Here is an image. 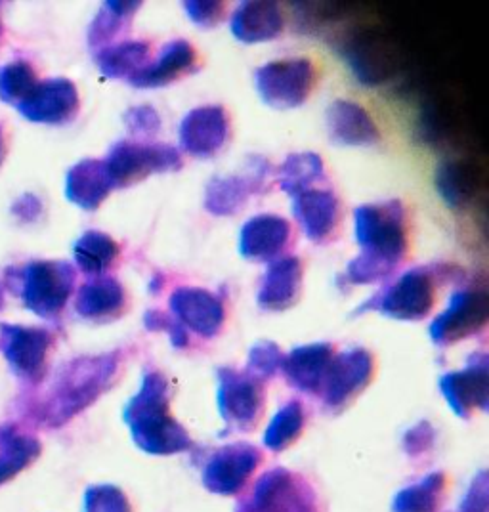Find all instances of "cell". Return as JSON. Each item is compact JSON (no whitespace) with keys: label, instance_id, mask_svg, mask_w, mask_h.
Masks as SVG:
<instances>
[{"label":"cell","instance_id":"6da1fadb","mask_svg":"<svg viewBox=\"0 0 489 512\" xmlns=\"http://www.w3.org/2000/svg\"><path fill=\"white\" fill-rule=\"evenodd\" d=\"M362 253L348 262L344 278L352 285L388 278L409 253V222L400 201L362 205L354 213Z\"/></svg>","mask_w":489,"mask_h":512},{"label":"cell","instance_id":"7a4b0ae2","mask_svg":"<svg viewBox=\"0 0 489 512\" xmlns=\"http://www.w3.org/2000/svg\"><path fill=\"white\" fill-rule=\"evenodd\" d=\"M121 354L86 356L65 363L50 384L37 417L46 427H62L92 406L119 379Z\"/></svg>","mask_w":489,"mask_h":512},{"label":"cell","instance_id":"3957f363","mask_svg":"<svg viewBox=\"0 0 489 512\" xmlns=\"http://www.w3.org/2000/svg\"><path fill=\"white\" fill-rule=\"evenodd\" d=\"M169 390V381L163 373L149 371L123 415L136 446L155 455H171L192 448L188 430L169 411Z\"/></svg>","mask_w":489,"mask_h":512},{"label":"cell","instance_id":"277c9868","mask_svg":"<svg viewBox=\"0 0 489 512\" xmlns=\"http://www.w3.org/2000/svg\"><path fill=\"white\" fill-rule=\"evenodd\" d=\"M4 278L6 287L22 297L27 310L44 320H54L71 299L77 274L73 264L65 260H33L25 266H10Z\"/></svg>","mask_w":489,"mask_h":512},{"label":"cell","instance_id":"5b68a950","mask_svg":"<svg viewBox=\"0 0 489 512\" xmlns=\"http://www.w3.org/2000/svg\"><path fill=\"white\" fill-rule=\"evenodd\" d=\"M318 67L308 58H285L258 67L256 92L266 106L274 109L300 107L314 92Z\"/></svg>","mask_w":489,"mask_h":512},{"label":"cell","instance_id":"8992f818","mask_svg":"<svg viewBox=\"0 0 489 512\" xmlns=\"http://www.w3.org/2000/svg\"><path fill=\"white\" fill-rule=\"evenodd\" d=\"M107 176L113 190L128 188L136 182L146 180L151 174L174 172L182 169L184 159L180 151L169 144H140V142H119L115 144L106 159Z\"/></svg>","mask_w":489,"mask_h":512},{"label":"cell","instance_id":"52a82bcc","mask_svg":"<svg viewBox=\"0 0 489 512\" xmlns=\"http://www.w3.org/2000/svg\"><path fill=\"white\" fill-rule=\"evenodd\" d=\"M436 302V278L428 268H413L379 295L365 302L363 310H377L388 318L404 321L425 320Z\"/></svg>","mask_w":489,"mask_h":512},{"label":"cell","instance_id":"ba28073f","mask_svg":"<svg viewBox=\"0 0 489 512\" xmlns=\"http://www.w3.org/2000/svg\"><path fill=\"white\" fill-rule=\"evenodd\" d=\"M264 383L247 371L218 369V409L226 425L249 432L264 413Z\"/></svg>","mask_w":489,"mask_h":512},{"label":"cell","instance_id":"9c48e42d","mask_svg":"<svg viewBox=\"0 0 489 512\" xmlns=\"http://www.w3.org/2000/svg\"><path fill=\"white\" fill-rule=\"evenodd\" d=\"M272 174L274 169L266 159L253 157L243 171L216 176L207 186L205 209L214 216H234L249 203L251 197L268 188Z\"/></svg>","mask_w":489,"mask_h":512},{"label":"cell","instance_id":"30bf717a","mask_svg":"<svg viewBox=\"0 0 489 512\" xmlns=\"http://www.w3.org/2000/svg\"><path fill=\"white\" fill-rule=\"evenodd\" d=\"M237 512H319V507L304 478L276 469L258 480L253 497Z\"/></svg>","mask_w":489,"mask_h":512},{"label":"cell","instance_id":"8fae6325","mask_svg":"<svg viewBox=\"0 0 489 512\" xmlns=\"http://www.w3.org/2000/svg\"><path fill=\"white\" fill-rule=\"evenodd\" d=\"M54 337L43 327L0 323V352L12 371L29 383L41 381Z\"/></svg>","mask_w":489,"mask_h":512},{"label":"cell","instance_id":"7c38bea8","mask_svg":"<svg viewBox=\"0 0 489 512\" xmlns=\"http://www.w3.org/2000/svg\"><path fill=\"white\" fill-rule=\"evenodd\" d=\"M375 377V358L365 348L346 350L331 363L327 381L323 384L325 406L341 411L350 406L356 396L371 384Z\"/></svg>","mask_w":489,"mask_h":512},{"label":"cell","instance_id":"4fadbf2b","mask_svg":"<svg viewBox=\"0 0 489 512\" xmlns=\"http://www.w3.org/2000/svg\"><path fill=\"white\" fill-rule=\"evenodd\" d=\"M488 318V295L484 291H457L446 310L432 321L430 339L440 346L463 341L482 331Z\"/></svg>","mask_w":489,"mask_h":512},{"label":"cell","instance_id":"5bb4252c","mask_svg":"<svg viewBox=\"0 0 489 512\" xmlns=\"http://www.w3.org/2000/svg\"><path fill=\"white\" fill-rule=\"evenodd\" d=\"M16 109L31 123L67 125L79 115V90L64 77L39 81Z\"/></svg>","mask_w":489,"mask_h":512},{"label":"cell","instance_id":"9a60e30c","mask_svg":"<svg viewBox=\"0 0 489 512\" xmlns=\"http://www.w3.org/2000/svg\"><path fill=\"white\" fill-rule=\"evenodd\" d=\"M230 130L226 107H195L180 123V148L197 159H211L228 144Z\"/></svg>","mask_w":489,"mask_h":512},{"label":"cell","instance_id":"2e32d148","mask_svg":"<svg viewBox=\"0 0 489 512\" xmlns=\"http://www.w3.org/2000/svg\"><path fill=\"white\" fill-rule=\"evenodd\" d=\"M174 318L205 339H213L226 321V306L218 295L199 287H178L171 295Z\"/></svg>","mask_w":489,"mask_h":512},{"label":"cell","instance_id":"e0dca14e","mask_svg":"<svg viewBox=\"0 0 489 512\" xmlns=\"http://www.w3.org/2000/svg\"><path fill=\"white\" fill-rule=\"evenodd\" d=\"M262 463V453L251 444H232L218 449L205 469L207 490L220 495H234L243 490L251 474Z\"/></svg>","mask_w":489,"mask_h":512},{"label":"cell","instance_id":"ac0fdd59","mask_svg":"<svg viewBox=\"0 0 489 512\" xmlns=\"http://www.w3.org/2000/svg\"><path fill=\"white\" fill-rule=\"evenodd\" d=\"M293 228L276 214H258L239 234V253L253 262H274L289 249Z\"/></svg>","mask_w":489,"mask_h":512},{"label":"cell","instance_id":"d6986e66","mask_svg":"<svg viewBox=\"0 0 489 512\" xmlns=\"http://www.w3.org/2000/svg\"><path fill=\"white\" fill-rule=\"evenodd\" d=\"M442 394L451 409L468 419L476 409L488 407V358L478 354L468 363L467 369L447 373L440 381Z\"/></svg>","mask_w":489,"mask_h":512},{"label":"cell","instance_id":"ffe728a7","mask_svg":"<svg viewBox=\"0 0 489 512\" xmlns=\"http://www.w3.org/2000/svg\"><path fill=\"white\" fill-rule=\"evenodd\" d=\"M293 214L310 241L325 243L339 228L341 201L331 190L312 188L293 197Z\"/></svg>","mask_w":489,"mask_h":512},{"label":"cell","instance_id":"44dd1931","mask_svg":"<svg viewBox=\"0 0 489 512\" xmlns=\"http://www.w3.org/2000/svg\"><path fill=\"white\" fill-rule=\"evenodd\" d=\"M327 132L337 146L367 148L381 142V130L371 113L350 100H335L327 107Z\"/></svg>","mask_w":489,"mask_h":512},{"label":"cell","instance_id":"7402d4cb","mask_svg":"<svg viewBox=\"0 0 489 512\" xmlns=\"http://www.w3.org/2000/svg\"><path fill=\"white\" fill-rule=\"evenodd\" d=\"M304 264L298 256H281L270 262L258 291V304L268 312H283L297 304L302 295Z\"/></svg>","mask_w":489,"mask_h":512},{"label":"cell","instance_id":"603a6c76","mask_svg":"<svg viewBox=\"0 0 489 512\" xmlns=\"http://www.w3.org/2000/svg\"><path fill=\"white\" fill-rule=\"evenodd\" d=\"M335 348L327 342H316L295 348L283 356L281 369L291 386L308 394H319L327 381L331 363L335 360Z\"/></svg>","mask_w":489,"mask_h":512},{"label":"cell","instance_id":"cb8c5ba5","mask_svg":"<svg viewBox=\"0 0 489 512\" xmlns=\"http://www.w3.org/2000/svg\"><path fill=\"white\" fill-rule=\"evenodd\" d=\"M197 69V50L192 43L176 39L165 44L159 58L149 62L140 73H136L128 83L136 88H161L169 86Z\"/></svg>","mask_w":489,"mask_h":512},{"label":"cell","instance_id":"d4e9b609","mask_svg":"<svg viewBox=\"0 0 489 512\" xmlns=\"http://www.w3.org/2000/svg\"><path fill=\"white\" fill-rule=\"evenodd\" d=\"M230 27L235 39L241 43H268L281 37L285 29V16L277 2H243L232 16Z\"/></svg>","mask_w":489,"mask_h":512},{"label":"cell","instance_id":"484cf974","mask_svg":"<svg viewBox=\"0 0 489 512\" xmlns=\"http://www.w3.org/2000/svg\"><path fill=\"white\" fill-rule=\"evenodd\" d=\"M113 192L102 159H85L65 176V197L83 211H96Z\"/></svg>","mask_w":489,"mask_h":512},{"label":"cell","instance_id":"4316f807","mask_svg":"<svg viewBox=\"0 0 489 512\" xmlns=\"http://www.w3.org/2000/svg\"><path fill=\"white\" fill-rule=\"evenodd\" d=\"M75 310L85 320H115L127 310V291L115 278L90 279L77 293Z\"/></svg>","mask_w":489,"mask_h":512},{"label":"cell","instance_id":"83f0119b","mask_svg":"<svg viewBox=\"0 0 489 512\" xmlns=\"http://www.w3.org/2000/svg\"><path fill=\"white\" fill-rule=\"evenodd\" d=\"M482 176L467 161H446L436 172V188L451 209H467L480 190Z\"/></svg>","mask_w":489,"mask_h":512},{"label":"cell","instance_id":"f1b7e54d","mask_svg":"<svg viewBox=\"0 0 489 512\" xmlns=\"http://www.w3.org/2000/svg\"><path fill=\"white\" fill-rule=\"evenodd\" d=\"M151 62L148 41H123L98 50L96 64L107 79H132Z\"/></svg>","mask_w":489,"mask_h":512},{"label":"cell","instance_id":"f546056e","mask_svg":"<svg viewBox=\"0 0 489 512\" xmlns=\"http://www.w3.org/2000/svg\"><path fill=\"white\" fill-rule=\"evenodd\" d=\"M73 256L83 274L100 278L117 264L121 256V245L111 235L90 230L75 241Z\"/></svg>","mask_w":489,"mask_h":512},{"label":"cell","instance_id":"4dcf8cb0","mask_svg":"<svg viewBox=\"0 0 489 512\" xmlns=\"http://www.w3.org/2000/svg\"><path fill=\"white\" fill-rule=\"evenodd\" d=\"M140 8H142V2H127V0L106 2L90 23V29H88L90 48L102 50L111 46L119 35L127 31Z\"/></svg>","mask_w":489,"mask_h":512},{"label":"cell","instance_id":"1f68e13d","mask_svg":"<svg viewBox=\"0 0 489 512\" xmlns=\"http://www.w3.org/2000/svg\"><path fill=\"white\" fill-rule=\"evenodd\" d=\"M41 455V442L14 425L0 427V484L12 480Z\"/></svg>","mask_w":489,"mask_h":512},{"label":"cell","instance_id":"d6a6232c","mask_svg":"<svg viewBox=\"0 0 489 512\" xmlns=\"http://www.w3.org/2000/svg\"><path fill=\"white\" fill-rule=\"evenodd\" d=\"M344 56L348 58L352 71L365 85H381L392 71L390 54L375 39H358L348 43Z\"/></svg>","mask_w":489,"mask_h":512},{"label":"cell","instance_id":"836d02e7","mask_svg":"<svg viewBox=\"0 0 489 512\" xmlns=\"http://www.w3.org/2000/svg\"><path fill=\"white\" fill-rule=\"evenodd\" d=\"M279 188L291 197L308 192L321 180H325V163L318 153L302 151L289 155L276 171Z\"/></svg>","mask_w":489,"mask_h":512},{"label":"cell","instance_id":"e575fe53","mask_svg":"<svg viewBox=\"0 0 489 512\" xmlns=\"http://www.w3.org/2000/svg\"><path fill=\"white\" fill-rule=\"evenodd\" d=\"M444 476L430 474L421 484L400 491L394 501V512H438L442 503Z\"/></svg>","mask_w":489,"mask_h":512},{"label":"cell","instance_id":"d590c367","mask_svg":"<svg viewBox=\"0 0 489 512\" xmlns=\"http://www.w3.org/2000/svg\"><path fill=\"white\" fill-rule=\"evenodd\" d=\"M304 425H306L304 407L298 402H291L283 409H279V413L272 419L270 427L264 434V444L272 451H283L302 434Z\"/></svg>","mask_w":489,"mask_h":512},{"label":"cell","instance_id":"8d00e7d4","mask_svg":"<svg viewBox=\"0 0 489 512\" xmlns=\"http://www.w3.org/2000/svg\"><path fill=\"white\" fill-rule=\"evenodd\" d=\"M39 79L35 67L27 60H14L0 67V100L18 106L23 98L37 86Z\"/></svg>","mask_w":489,"mask_h":512},{"label":"cell","instance_id":"74e56055","mask_svg":"<svg viewBox=\"0 0 489 512\" xmlns=\"http://www.w3.org/2000/svg\"><path fill=\"white\" fill-rule=\"evenodd\" d=\"M281 363H283V352L279 350L277 344L258 342L249 354V365L245 371L251 373L258 381L266 383L268 379H272L276 375Z\"/></svg>","mask_w":489,"mask_h":512},{"label":"cell","instance_id":"f35d334b","mask_svg":"<svg viewBox=\"0 0 489 512\" xmlns=\"http://www.w3.org/2000/svg\"><path fill=\"white\" fill-rule=\"evenodd\" d=\"M85 512H132L127 495L113 486H94L85 495Z\"/></svg>","mask_w":489,"mask_h":512},{"label":"cell","instance_id":"ab89813d","mask_svg":"<svg viewBox=\"0 0 489 512\" xmlns=\"http://www.w3.org/2000/svg\"><path fill=\"white\" fill-rule=\"evenodd\" d=\"M184 12L197 27L213 29L224 22L228 14V4L218 0H188L182 4Z\"/></svg>","mask_w":489,"mask_h":512},{"label":"cell","instance_id":"60d3db41","mask_svg":"<svg viewBox=\"0 0 489 512\" xmlns=\"http://www.w3.org/2000/svg\"><path fill=\"white\" fill-rule=\"evenodd\" d=\"M123 119L128 130L140 138H151L161 130V117L151 106L130 107Z\"/></svg>","mask_w":489,"mask_h":512},{"label":"cell","instance_id":"b9f144b4","mask_svg":"<svg viewBox=\"0 0 489 512\" xmlns=\"http://www.w3.org/2000/svg\"><path fill=\"white\" fill-rule=\"evenodd\" d=\"M146 325H148L151 331H165L171 337L172 344L176 348H184L190 342L188 341L186 327L176 318H171V316H167L163 312H157V310L148 312L146 314Z\"/></svg>","mask_w":489,"mask_h":512},{"label":"cell","instance_id":"7bdbcfd3","mask_svg":"<svg viewBox=\"0 0 489 512\" xmlns=\"http://www.w3.org/2000/svg\"><path fill=\"white\" fill-rule=\"evenodd\" d=\"M12 214L22 222H37L43 214V201L33 193H25L12 205Z\"/></svg>","mask_w":489,"mask_h":512},{"label":"cell","instance_id":"ee69618b","mask_svg":"<svg viewBox=\"0 0 489 512\" xmlns=\"http://www.w3.org/2000/svg\"><path fill=\"white\" fill-rule=\"evenodd\" d=\"M488 511V486H486V476H480V482L472 488V493L468 495L465 501L463 512H486Z\"/></svg>","mask_w":489,"mask_h":512},{"label":"cell","instance_id":"f6af8a7d","mask_svg":"<svg viewBox=\"0 0 489 512\" xmlns=\"http://www.w3.org/2000/svg\"><path fill=\"white\" fill-rule=\"evenodd\" d=\"M4 155H6V144H4V128L0 125V165L4 161Z\"/></svg>","mask_w":489,"mask_h":512},{"label":"cell","instance_id":"bcb514c9","mask_svg":"<svg viewBox=\"0 0 489 512\" xmlns=\"http://www.w3.org/2000/svg\"><path fill=\"white\" fill-rule=\"evenodd\" d=\"M4 308V287H2V283H0V310Z\"/></svg>","mask_w":489,"mask_h":512},{"label":"cell","instance_id":"7dc6e473","mask_svg":"<svg viewBox=\"0 0 489 512\" xmlns=\"http://www.w3.org/2000/svg\"><path fill=\"white\" fill-rule=\"evenodd\" d=\"M0 37H2V20H0Z\"/></svg>","mask_w":489,"mask_h":512}]
</instances>
